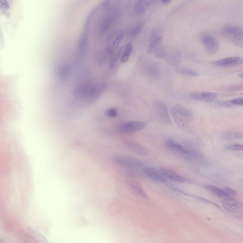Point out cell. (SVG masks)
Here are the masks:
<instances>
[{
    "instance_id": "6da1fadb",
    "label": "cell",
    "mask_w": 243,
    "mask_h": 243,
    "mask_svg": "<svg viewBox=\"0 0 243 243\" xmlns=\"http://www.w3.org/2000/svg\"><path fill=\"white\" fill-rule=\"evenodd\" d=\"M112 162L115 164L127 169H137L144 166L143 162L137 157L124 154H117L112 157Z\"/></svg>"
},
{
    "instance_id": "7a4b0ae2",
    "label": "cell",
    "mask_w": 243,
    "mask_h": 243,
    "mask_svg": "<svg viewBox=\"0 0 243 243\" xmlns=\"http://www.w3.org/2000/svg\"><path fill=\"white\" fill-rule=\"evenodd\" d=\"M171 112L175 123L180 128L184 127L193 116L191 112L179 104L173 105Z\"/></svg>"
},
{
    "instance_id": "3957f363",
    "label": "cell",
    "mask_w": 243,
    "mask_h": 243,
    "mask_svg": "<svg viewBox=\"0 0 243 243\" xmlns=\"http://www.w3.org/2000/svg\"><path fill=\"white\" fill-rule=\"evenodd\" d=\"M124 35L123 30L121 29H118L107 36L105 50L108 54L111 55L117 49L118 46L123 37Z\"/></svg>"
},
{
    "instance_id": "277c9868",
    "label": "cell",
    "mask_w": 243,
    "mask_h": 243,
    "mask_svg": "<svg viewBox=\"0 0 243 243\" xmlns=\"http://www.w3.org/2000/svg\"><path fill=\"white\" fill-rule=\"evenodd\" d=\"M201 40L207 54L212 55L217 52L219 48V43L217 40L214 37L210 34H205L201 36Z\"/></svg>"
},
{
    "instance_id": "5b68a950",
    "label": "cell",
    "mask_w": 243,
    "mask_h": 243,
    "mask_svg": "<svg viewBox=\"0 0 243 243\" xmlns=\"http://www.w3.org/2000/svg\"><path fill=\"white\" fill-rule=\"evenodd\" d=\"M153 104L159 119L163 123L170 124L171 122L167 107L164 103L158 99H154Z\"/></svg>"
},
{
    "instance_id": "8992f818",
    "label": "cell",
    "mask_w": 243,
    "mask_h": 243,
    "mask_svg": "<svg viewBox=\"0 0 243 243\" xmlns=\"http://www.w3.org/2000/svg\"><path fill=\"white\" fill-rule=\"evenodd\" d=\"M165 48L164 56L166 61L169 65L177 66L180 64L182 60V55L178 50L171 47Z\"/></svg>"
},
{
    "instance_id": "52a82bcc",
    "label": "cell",
    "mask_w": 243,
    "mask_h": 243,
    "mask_svg": "<svg viewBox=\"0 0 243 243\" xmlns=\"http://www.w3.org/2000/svg\"><path fill=\"white\" fill-rule=\"evenodd\" d=\"M145 126V123L141 121H129L121 124L119 127V130L122 133H132L140 130Z\"/></svg>"
},
{
    "instance_id": "ba28073f",
    "label": "cell",
    "mask_w": 243,
    "mask_h": 243,
    "mask_svg": "<svg viewBox=\"0 0 243 243\" xmlns=\"http://www.w3.org/2000/svg\"><path fill=\"white\" fill-rule=\"evenodd\" d=\"M143 172L147 177L155 181L163 183L167 182L166 178L159 170L150 167H146L143 169Z\"/></svg>"
},
{
    "instance_id": "9c48e42d",
    "label": "cell",
    "mask_w": 243,
    "mask_h": 243,
    "mask_svg": "<svg viewBox=\"0 0 243 243\" xmlns=\"http://www.w3.org/2000/svg\"><path fill=\"white\" fill-rule=\"evenodd\" d=\"M222 203L224 208L228 212L233 213H239L243 210V205L240 202L231 198L224 199Z\"/></svg>"
},
{
    "instance_id": "30bf717a",
    "label": "cell",
    "mask_w": 243,
    "mask_h": 243,
    "mask_svg": "<svg viewBox=\"0 0 243 243\" xmlns=\"http://www.w3.org/2000/svg\"><path fill=\"white\" fill-rule=\"evenodd\" d=\"M242 59L238 56L229 57L212 61L211 64L219 66H228L236 65L243 63Z\"/></svg>"
},
{
    "instance_id": "8fae6325",
    "label": "cell",
    "mask_w": 243,
    "mask_h": 243,
    "mask_svg": "<svg viewBox=\"0 0 243 243\" xmlns=\"http://www.w3.org/2000/svg\"><path fill=\"white\" fill-rule=\"evenodd\" d=\"M218 95L216 93L209 92H193L190 94V97L193 99L207 102L214 100Z\"/></svg>"
},
{
    "instance_id": "7c38bea8",
    "label": "cell",
    "mask_w": 243,
    "mask_h": 243,
    "mask_svg": "<svg viewBox=\"0 0 243 243\" xmlns=\"http://www.w3.org/2000/svg\"><path fill=\"white\" fill-rule=\"evenodd\" d=\"M128 149L133 153L140 156H145L149 153L148 149L145 146L133 142H128L126 144Z\"/></svg>"
},
{
    "instance_id": "4fadbf2b",
    "label": "cell",
    "mask_w": 243,
    "mask_h": 243,
    "mask_svg": "<svg viewBox=\"0 0 243 243\" xmlns=\"http://www.w3.org/2000/svg\"><path fill=\"white\" fill-rule=\"evenodd\" d=\"M159 169L166 178L171 180L180 183L185 182V179L182 177L172 170L164 167H160Z\"/></svg>"
},
{
    "instance_id": "5bb4252c",
    "label": "cell",
    "mask_w": 243,
    "mask_h": 243,
    "mask_svg": "<svg viewBox=\"0 0 243 243\" xmlns=\"http://www.w3.org/2000/svg\"><path fill=\"white\" fill-rule=\"evenodd\" d=\"M154 1L153 0H137L134 4V10L137 14H143L146 11Z\"/></svg>"
},
{
    "instance_id": "9a60e30c",
    "label": "cell",
    "mask_w": 243,
    "mask_h": 243,
    "mask_svg": "<svg viewBox=\"0 0 243 243\" xmlns=\"http://www.w3.org/2000/svg\"><path fill=\"white\" fill-rule=\"evenodd\" d=\"M165 144L169 148L177 152L185 154L189 153L187 149L173 140H168L165 141Z\"/></svg>"
},
{
    "instance_id": "2e32d148",
    "label": "cell",
    "mask_w": 243,
    "mask_h": 243,
    "mask_svg": "<svg viewBox=\"0 0 243 243\" xmlns=\"http://www.w3.org/2000/svg\"><path fill=\"white\" fill-rule=\"evenodd\" d=\"M143 26L144 23L142 21H139L136 22L128 30L129 37L135 39L138 37L142 30Z\"/></svg>"
},
{
    "instance_id": "e0dca14e",
    "label": "cell",
    "mask_w": 243,
    "mask_h": 243,
    "mask_svg": "<svg viewBox=\"0 0 243 243\" xmlns=\"http://www.w3.org/2000/svg\"><path fill=\"white\" fill-rule=\"evenodd\" d=\"M133 49V45L131 42H129L126 45L120 48V60L123 63L128 60Z\"/></svg>"
},
{
    "instance_id": "ac0fdd59",
    "label": "cell",
    "mask_w": 243,
    "mask_h": 243,
    "mask_svg": "<svg viewBox=\"0 0 243 243\" xmlns=\"http://www.w3.org/2000/svg\"><path fill=\"white\" fill-rule=\"evenodd\" d=\"M127 185L131 190L136 194L144 197L146 196L142 186L139 182L135 180H130L128 181Z\"/></svg>"
},
{
    "instance_id": "d6986e66",
    "label": "cell",
    "mask_w": 243,
    "mask_h": 243,
    "mask_svg": "<svg viewBox=\"0 0 243 243\" xmlns=\"http://www.w3.org/2000/svg\"><path fill=\"white\" fill-rule=\"evenodd\" d=\"M148 72L152 79H157L160 77V71L159 65L156 63H152L148 67Z\"/></svg>"
},
{
    "instance_id": "ffe728a7",
    "label": "cell",
    "mask_w": 243,
    "mask_h": 243,
    "mask_svg": "<svg viewBox=\"0 0 243 243\" xmlns=\"http://www.w3.org/2000/svg\"><path fill=\"white\" fill-rule=\"evenodd\" d=\"M203 187L205 189L220 197H226L229 196L223 190L213 185H205L203 186Z\"/></svg>"
},
{
    "instance_id": "44dd1931",
    "label": "cell",
    "mask_w": 243,
    "mask_h": 243,
    "mask_svg": "<svg viewBox=\"0 0 243 243\" xmlns=\"http://www.w3.org/2000/svg\"><path fill=\"white\" fill-rule=\"evenodd\" d=\"M162 38L159 36L155 38L151 42L148 47L147 52L148 54H153L155 50L161 44Z\"/></svg>"
},
{
    "instance_id": "7402d4cb",
    "label": "cell",
    "mask_w": 243,
    "mask_h": 243,
    "mask_svg": "<svg viewBox=\"0 0 243 243\" xmlns=\"http://www.w3.org/2000/svg\"><path fill=\"white\" fill-rule=\"evenodd\" d=\"M120 48H118L112 54L109 61L108 66L109 69L113 70L116 67L119 57L120 56Z\"/></svg>"
},
{
    "instance_id": "603a6c76",
    "label": "cell",
    "mask_w": 243,
    "mask_h": 243,
    "mask_svg": "<svg viewBox=\"0 0 243 243\" xmlns=\"http://www.w3.org/2000/svg\"><path fill=\"white\" fill-rule=\"evenodd\" d=\"M222 137L226 140H233L242 139L243 135L240 133L233 131H227L224 133Z\"/></svg>"
},
{
    "instance_id": "cb8c5ba5",
    "label": "cell",
    "mask_w": 243,
    "mask_h": 243,
    "mask_svg": "<svg viewBox=\"0 0 243 243\" xmlns=\"http://www.w3.org/2000/svg\"><path fill=\"white\" fill-rule=\"evenodd\" d=\"M223 31L227 34L235 35L243 32L242 30L240 27L232 25L227 26L224 27L223 29Z\"/></svg>"
},
{
    "instance_id": "d4e9b609",
    "label": "cell",
    "mask_w": 243,
    "mask_h": 243,
    "mask_svg": "<svg viewBox=\"0 0 243 243\" xmlns=\"http://www.w3.org/2000/svg\"><path fill=\"white\" fill-rule=\"evenodd\" d=\"M178 71L181 74L186 75L196 76L199 75L198 72L191 69L185 68H180L178 69Z\"/></svg>"
},
{
    "instance_id": "484cf974",
    "label": "cell",
    "mask_w": 243,
    "mask_h": 243,
    "mask_svg": "<svg viewBox=\"0 0 243 243\" xmlns=\"http://www.w3.org/2000/svg\"><path fill=\"white\" fill-rule=\"evenodd\" d=\"M233 42L236 45L242 47L243 46V33H239L235 35L233 38Z\"/></svg>"
},
{
    "instance_id": "4316f807",
    "label": "cell",
    "mask_w": 243,
    "mask_h": 243,
    "mask_svg": "<svg viewBox=\"0 0 243 243\" xmlns=\"http://www.w3.org/2000/svg\"><path fill=\"white\" fill-rule=\"evenodd\" d=\"M165 53V47L161 45L155 50L153 54L156 57L162 58L164 57Z\"/></svg>"
},
{
    "instance_id": "83f0119b",
    "label": "cell",
    "mask_w": 243,
    "mask_h": 243,
    "mask_svg": "<svg viewBox=\"0 0 243 243\" xmlns=\"http://www.w3.org/2000/svg\"><path fill=\"white\" fill-rule=\"evenodd\" d=\"M224 148L227 150L232 151L241 150H243V146L241 144H233L226 146Z\"/></svg>"
},
{
    "instance_id": "f1b7e54d",
    "label": "cell",
    "mask_w": 243,
    "mask_h": 243,
    "mask_svg": "<svg viewBox=\"0 0 243 243\" xmlns=\"http://www.w3.org/2000/svg\"><path fill=\"white\" fill-rule=\"evenodd\" d=\"M106 114L107 116L109 117H113L117 115V111L114 108L109 109L106 111Z\"/></svg>"
},
{
    "instance_id": "f546056e",
    "label": "cell",
    "mask_w": 243,
    "mask_h": 243,
    "mask_svg": "<svg viewBox=\"0 0 243 243\" xmlns=\"http://www.w3.org/2000/svg\"><path fill=\"white\" fill-rule=\"evenodd\" d=\"M230 102L233 105L242 106L243 104V98H234L231 100Z\"/></svg>"
},
{
    "instance_id": "4dcf8cb0",
    "label": "cell",
    "mask_w": 243,
    "mask_h": 243,
    "mask_svg": "<svg viewBox=\"0 0 243 243\" xmlns=\"http://www.w3.org/2000/svg\"><path fill=\"white\" fill-rule=\"evenodd\" d=\"M223 190L229 196H236L237 195V192L235 191L228 187H225L223 188Z\"/></svg>"
},
{
    "instance_id": "1f68e13d",
    "label": "cell",
    "mask_w": 243,
    "mask_h": 243,
    "mask_svg": "<svg viewBox=\"0 0 243 243\" xmlns=\"http://www.w3.org/2000/svg\"><path fill=\"white\" fill-rule=\"evenodd\" d=\"M214 106L217 107H228L231 106L233 105L230 102H217Z\"/></svg>"
},
{
    "instance_id": "d6a6232c",
    "label": "cell",
    "mask_w": 243,
    "mask_h": 243,
    "mask_svg": "<svg viewBox=\"0 0 243 243\" xmlns=\"http://www.w3.org/2000/svg\"><path fill=\"white\" fill-rule=\"evenodd\" d=\"M243 88V85H237L231 87L229 88V89L233 90H236L239 89Z\"/></svg>"
},
{
    "instance_id": "836d02e7",
    "label": "cell",
    "mask_w": 243,
    "mask_h": 243,
    "mask_svg": "<svg viewBox=\"0 0 243 243\" xmlns=\"http://www.w3.org/2000/svg\"><path fill=\"white\" fill-rule=\"evenodd\" d=\"M170 0H163L161 1V3L164 5H167L170 4L171 2Z\"/></svg>"
},
{
    "instance_id": "e575fe53",
    "label": "cell",
    "mask_w": 243,
    "mask_h": 243,
    "mask_svg": "<svg viewBox=\"0 0 243 243\" xmlns=\"http://www.w3.org/2000/svg\"><path fill=\"white\" fill-rule=\"evenodd\" d=\"M198 199L199 200H200L202 201H206V202H208V203H210L212 204H213V205H215V206H216L217 207H219V206H218L217 205H216V204H214V203H212V202H211L210 201H208V200H206V199H204L203 198H199V197L198 198Z\"/></svg>"
},
{
    "instance_id": "d590c367",
    "label": "cell",
    "mask_w": 243,
    "mask_h": 243,
    "mask_svg": "<svg viewBox=\"0 0 243 243\" xmlns=\"http://www.w3.org/2000/svg\"><path fill=\"white\" fill-rule=\"evenodd\" d=\"M238 75L239 76V77H240L241 78H243V74H239Z\"/></svg>"
}]
</instances>
